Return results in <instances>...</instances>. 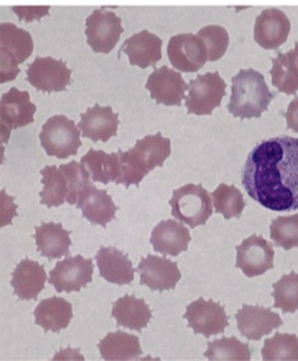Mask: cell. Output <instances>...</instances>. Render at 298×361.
Listing matches in <instances>:
<instances>
[{
  "label": "cell",
  "mask_w": 298,
  "mask_h": 361,
  "mask_svg": "<svg viewBox=\"0 0 298 361\" xmlns=\"http://www.w3.org/2000/svg\"><path fill=\"white\" fill-rule=\"evenodd\" d=\"M242 185L269 211H297L298 138L281 135L259 142L243 166Z\"/></svg>",
  "instance_id": "1"
},
{
  "label": "cell",
  "mask_w": 298,
  "mask_h": 361,
  "mask_svg": "<svg viewBox=\"0 0 298 361\" xmlns=\"http://www.w3.org/2000/svg\"><path fill=\"white\" fill-rule=\"evenodd\" d=\"M172 152L169 138L160 133L138 140L130 151L119 149L121 177L117 185L126 188L140 185L141 180L156 167H162Z\"/></svg>",
  "instance_id": "2"
},
{
  "label": "cell",
  "mask_w": 298,
  "mask_h": 361,
  "mask_svg": "<svg viewBox=\"0 0 298 361\" xmlns=\"http://www.w3.org/2000/svg\"><path fill=\"white\" fill-rule=\"evenodd\" d=\"M274 93L265 82V77L254 70H240L232 82V96L227 105L229 112L240 119L261 118L268 111Z\"/></svg>",
  "instance_id": "3"
},
{
  "label": "cell",
  "mask_w": 298,
  "mask_h": 361,
  "mask_svg": "<svg viewBox=\"0 0 298 361\" xmlns=\"http://www.w3.org/2000/svg\"><path fill=\"white\" fill-rule=\"evenodd\" d=\"M34 51L28 31L5 22L0 25V83H8L19 74V64L27 61Z\"/></svg>",
  "instance_id": "4"
},
{
  "label": "cell",
  "mask_w": 298,
  "mask_h": 361,
  "mask_svg": "<svg viewBox=\"0 0 298 361\" xmlns=\"http://www.w3.org/2000/svg\"><path fill=\"white\" fill-rule=\"evenodd\" d=\"M213 195L201 185H186L173 192L170 199L172 215L189 228L205 225L213 212Z\"/></svg>",
  "instance_id": "5"
},
{
  "label": "cell",
  "mask_w": 298,
  "mask_h": 361,
  "mask_svg": "<svg viewBox=\"0 0 298 361\" xmlns=\"http://www.w3.org/2000/svg\"><path fill=\"white\" fill-rule=\"evenodd\" d=\"M40 141L47 156L57 159L76 156L82 145L81 128L67 116L56 115L42 125Z\"/></svg>",
  "instance_id": "6"
},
{
  "label": "cell",
  "mask_w": 298,
  "mask_h": 361,
  "mask_svg": "<svg viewBox=\"0 0 298 361\" xmlns=\"http://www.w3.org/2000/svg\"><path fill=\"white\" fill-rule=\"evenodd\" d=\"M226 82L220 73H207L198 75L189 82V93L186 97V109L192 115H211L221 105L226 96Z\"/></svg>",
  "instance_id": "7"
},
{
  "label": "cell",
  "mask_w": 298,
  "mask_h": 361,
  "mask_svg": "<svg viewBox=\"0 0 298 361\" xmlns=\"http://www.w3.org/2000/svg\"><path fill=\"white\" fill-rule=\"evenodd\" d=\"M122 32V20L114 12L96 9L86 19L85 35L93 53L109 54Z\"/></svg>",
  "instance_id": "8"
},
{
  "label": "cell",
  "mask_w": 298,
  "mask_h": 361,
  "mask_svg": "<svg viewBox=\"0 0 298 361\" xmlns=\"http://www.w3.org/2000/svg\"><path fill=\"white\" fill-rule=\"evenodd\" d=\"M167 57L175 70L195 73L208 61V49L200 35L179 34L170 38Z\"/></svg>",
  "instance_id": "9"
},
{
  "label": "cell",
  "mask_w": 298,
  "mask_h": 361,
  "mask_svg": "<svg viewBox=\"0 0 298 361\" xmlns=\"http://www.w3.org/2000/svg\"><path fill=\"white\" fill-rule=\"evenodd\" d=\"M27 79L40 92H63L71 85V70L64 61L52 57H38L30 64Z\"/></svg>",
  "instance_id": "10"
},
{
  "label": "cell",
  "mask_w": 298,
  "mask_h": 361,
  "mask_svg": "<svg viewBox=\"0 0 298 361\" xmlns=\"http://www.w3.org/2000/svg\"><path fill=\"white\" fill-rule=\"evenodd\" d=\"M93 279V262L82 255L67 257L49 271L48 281L57 292H81Z\"/></svg>",
  "instance_id": "11"
},
{
  "label": "cell",
  "mask_w": 298,
  "mask_h": 361,
  "mask_svg": "<svg viewBox=\"0 0 298 361\" xmlns=\"http://www.w3.org/2000/svg\"><path fill=\"white\" fill-rule=\"evenodd\" d=\"M188 326L204 337L220 335L229 326V317L220 303L203 298L193 300L185 312Z\"/></svg>",
  "instance_id": "12"
},
{
  "label": "cell",
  "mask_w": 298,
  "mask_h": 361,
  "mask_svg": "<svg viewBox=\"0 0 298 361\" xmlns=\"http://www.w3.org/2000/svg\"><path fill=\"white\" fill-rule=\"evenodd\" d=\"M37 106L31 103L30 93L12 87L0 99V125H2L4 140L12 130L27 126L34 122Z\"/></svg>",
  "instance_id": "13"
},
{
  "label": "cell",
  "mask_w": 298,
  "mask_h": 361,
  "mask_svg": "<svg viewBox=\"0 0 298 361\" xmlns=\"http://www.w3.org/2000/svg\"><path fill=\"white\" fill-rule=\"evenodd\" d=\"M236 251V267L247 277L262 276L274 267V247L261 235L246 238L240 245H237Z\"/></svg>",
  "instance_id": "14"
},
{
  "label": "cell",
  "mask_w": 298,
  "mask_h": 361,
  "mask_svg": "<svg viewBox=\"0 0 298 361\" xmlns=\"http://www.w3.org/2000/svg\"><path fill=\"white\" fill-rule=\"evenodd\" d=\"M145 89L150 92V97L159 105L181 106L189 85L185 83L179 71L163 66L148 75Z\"/></svg>",
  "instance_id": "15"
},
{
  "label": "cell",
  "mask_w": 298,
  "mask_h": 361,
  "mask_svg": "<svg viewBox=\"0 0 298 361\" xmlns=\"http://www.w3.org/2000/svg\"><path fill=\"white\" fill-rule=\"evenodd\" d=\"M140 285L156 292L175 289L182 274L175 262L160 255H145L138 266Z\"/></svg>",
  "instance_id": "16"
},
{
  "label": "cell",
  "mask_w": 298,
  "mask_h": 361,
  "mask_svg": "<svg viewBox=\"0 0 298 361\" xmlns=\"http://www.w3.org/2000/svg\"><path fill=\"white\" fill-rule=\"evenodd\" d=\"M291 31L288 16L277 8H269L261 12L255 20L254 38L263 49H277L287 42Z\"/></svg>",
  "instance_id": "17"
},
{
  "label": "cell",
  "mask_w": 298,
  "mask_h": 361,
  "mask_svg": "<svg viewBox=\"0 0 298 361\" xmlns=\"http://www.w3.org/2000/svg\"><path fill=\"white\" fill-rule=\"evenodd\" d=\"M239 332L247 340L259 341L265 335L282 326V318L263 306L244 305L236 314Z\"/></svg>",
  "instance_id": "18"
},
{
  "label": "cell",
  "mask_w": 298,
  "mask_h": 361,
  "mask_svg": "<svg viewBox=\"0 0 298 361\" xmlns=\"http://www.w3.org/2000/svg\"><path fill=\"white\" fill-rule=\"evenodd\" d=\"M119 118L118 114H114L111 106L93 105L82 116L79 128L85 138L92 140L93 142L102 141L107 142L118 134Z\"/></svg>",
  "instance_id": "19"
},
{
  "label": "cell",
  "mask_w": 298,
  "mask_h": 361,
  "mask_svg": "<svg viewBox=\"0 0 298 361\" xmlns=\"http://www.w3.org/2000/svg\"><path fill=\"white\" fill-rule=\"evenodd\" d=\"M127 54L131 66L147 68L162 60V39L148 31H140L122 44L119 56Z\"/></svg>",
  "instance_id": "20"
},
{
  "label": "cell",
  "mask_w": 298,
  "mask_h": 361,
  "mask_svg": "<svg viewBox=\"0 0 298 361\" xmlns=\"http://www.w3.org/2000/svg\"><path fill=\"white\" fill-rule=\"evenodd\" d=\"M189 243V229L175 219L162 221L155 226L150 237V244L155 251L163 255H179L188 250Z\"/></svg>",
  "instance_id": "21"
},
{
  "label": "cell",
  "mask_w": 298,
  "mask_h": 361,
  "mask_svg": "<svg viewBox=\"0 0 298 361\" xmlns=\"http://www.w3.org/2000/svg\"><path fill=\"white\" fill-rule=\"evenodd\" d=\"M99 274L114 285H130L134 280V267L129 255L114 247H102L96 254Z\"/></svg>",
  "instance_id": "22"
},
{
  "label": "cell",
  "mask_w": 298,
  "mask_h": 361,
  "mask_svg": "<svg viewBox=\"0 0 298 361\" xmlns=\"http://www.w3.org/2000/svg\"><path fill=\"white\" fill-rule=\"evenodd\" d=\"M13 293L22 300H32L40 296L47 283L44 266L30 259L20 262L12 274Z\"/></svg>",
  "instance_id": "23"
},
{
  "label": "cell",
  "mask_w": 298,
  "mask_h": 361,
  "mask_svg": "<svg viewBox=\"0 0 298 361\" xmlns=\"http://www.w3.org/2000/svg\"><path fill=\"white\" fill-rule=\"evenodd\" d=\"M78 208L82 211L83 216L93 225L107 226L115 219L117 206L107 190L96 189L90 186L79 197Z\"/></svg>",
  "instance_id": "24"
},
{
  "label": "cell",
  "mask_w": 298,
  "mask_h": 361,
  "mask_svg": "<svg viewBox=\"0 0 298 361\" xmlns=\"http://www.w3.org/2000/svg\"><path fill=\"white\" fill-rule=\"evenodd\" d=\"M35 243L41 255L48 260H56L68 255L71 245L70 232L61 224L44 222L35 229Z\"/></svg>",
  "instance_id": "25"
},
{
  "label": "cell",
  "mask_w": 298,
  "mask_h": 361,
  "mask_svg": "<svg viewBox=\"0 0 298 361\" xmlns=\"http://www.w3.org/2000/svg\"><path fill=\"white\" fill-rule=\"evenodd\" d=\"M112 317L119 326L141 331L152 319V309L148 307L144 299H138L134 295H127L114 302Z\"/></svg>",
  "instance_id": "26"
},
{
  "label": "cell",
  "mask_w": 298,
  "mask_h": 361,
  "mask_svg": "<svg viewBox=\"0 0 298 361\" xmlns=\"http://www.w3.org/2000/svg\"><path fill=\"white\" fill-rule=\"evenodd\" d=\"M35 322L44 331L60 332L70 325L73 318V306L63 298L53 296L44 299L35 307Z\"/></svg>",
  "instance_id": "27"
},
{
  "label": "cell",
  "mask_w": 298,
  "mask_h": 361,
  "mask_svg": "<svg viewBox=\"0 0 298 361\" xmlns=\"http://www.w3.org/2000/svg\"><path fill=\"white\" fill-rule=\"evenodd\" d=\"M90 173L93 182L108 185L111 182L118 183L121 177V163L119 154L105 152L101 149H89L81 161Z\"/></svg>",
  "instance_id": "28"
},
{
  "label": "cell",
  "mask_w": 298,
  "mask_h": 361,
  "mask_svg": "<svg viewBox=\"0 0 298 361\" xmlns=\"http://www.w3.org/2000/svg\"><path fill=\"white\" fill-rule=\"evenodd\" d=\"M104 360H134L141 355L140 340L136 335L124 331L108 334L97 345Z\"/></svg>",
  "instance_id": "29"
},
{
  "label": "cell",
  "mask_w": 298,
  "mask_h": 361,
  "mask_svg": "<svg viewBox=\"0 0 298 361\" xmlns=\"http://www.w3.org/2000/svg\"><path fill=\"white\" fill-rule=\"evenodd\" d=\"M44 189L40 193L41 204L47 208H54L67 202L68 196V182L60 167L47 166L41 170Z\"/></svg>",
  "instance_id": "30"
},
{
  "label": "cell",
  "mask_w": 298,
  "mask_h": 361,
  "mask_svg": "<svg viewBox=\"0 0 298 361\" xmlns=\"http://www.w3.org/2000/svg\"><path fill=\"white\" fill-rule=\"evenodd\" d=\"M272 85L281 93L295 94L298 92V61L291 51L272 59Z\"/></svg>",
  "instance_id": "31"
},
{
  "label": "cell",
  "mask_w": 298,
  "mask_h": 361,
  "mask_svg": "<svg viewBox=\"0 0 298 361\" xmlns=\"http://www.w3.org/2000/svg\"><path fill=\"white\" fill-rule=\"evenodd\" d=\"M213 199H214L215 212L221 214L226 219L240 218L244 211V206H246L244 197L242 192L234 186L221 183L213 192Z\"/></svg>",
  "instance_id": "32"
},
{
  "label": "cell",
  "mask_w": 298,
  "mask_h": 361,
  "mask_svg": "<svg viewBox=\"0 0 298 361\" xmlns=\"http://www.w3.org/2000/svg\"><path fill=\"white\" fill-rule=\"evenodd\" d=\"M262 357L266 361L292 360L298 361V337L294 334H275L265 341Z\"/></svg>",
  "instance_id": "33"
},
{
  "label": "cell",
  "mask_w": 298,
  "mask_h": 361,
  "mask_svg": "<svg viewBox=\"0 0 298 361\" xmlns=\"http://www.w3.org/2000/svg\"><path fill=\"white\" fill-rule=\"evenodd\" d=\"M274 306L285 314L298 311V273L291 271L274 283Z\"/></svg>",
  "instance_id": "34"
},
{
  "label": "cell",
  "mask_w": 298,
  "mask_h": 361,
  "mask_svg": "<svg viewBox=\"0 0 298 361\" xmlns=\"http://www.w3.org/2000/svg\"><path fill=\"white\" fill-rule=\"evenodd\" d=\"M205 357L208 360L247 361L252 358V353L249 345L242 343L236 337H226L210 343L208 350L205 351Z\"/></svg>",
  "instance_id": "35"
},
{
  "label": "cell",
  "mask_w": 298,
  "mask_h": 361,
  "mask_svg": "<svg viewBox=\"0 0 298 361\" xmlns=\"http://www.w3.org/2000/svg\"><path fill=\"white\" fill-rule=\"evenodd\" d=\"M60 170L64 173L68 182L67 203L78 204L79 197L83 195V192L90 186H93L89 170L82 163H78V161L61 164Z\"/></svg>",
  "instance_id": "36"
},
{
  "label": "cell",
  "mask_w": 298,
  "mask_h": 361,
  "mask_svg": "<svg viewBox=\"0 0 298 361\" xmlns=\"http://www.w3.org/2000/svg\"><path fill=\"white\" fill-rule=\"evenodd\" d=\"M270 238L278 247L291 250L298 247V214L280 216L270 222Z\"/></svg>",
  "instance_id": "37"
},
{
  "label": "cell",
  "mask_w": 298,
  "mask_h": 361,
  "mask_svg": "<svg viewBox=\"0 0 298 361\" xmlns=\"http://www.w3.org/2000/svg\"><path fill=\"white\" fill-rule=\"evenodd\" d=\"M198 35L204 39L207 45L208 61L214 63L226 54L227 47L230 44V37L229 32L220 27V25H208V27L201 28Z\"/></svg>",
  "instance_id": "38"
},
{
  "label": "cell",
  "mask_w": 298,
  "mask_h": 361,
  "mask_svg": "<svg viewBox=\"0 0 298 361\" xmlns=\"http://www.w3.org/2000/svg\"><path fill=\"white\" fill-rule=\"evenodd\" d=\"M12 11L18 15V18L20 20L34 22V20H40L42 16L48 15L49 8L48 6H13Z\"/></svg>",
  "instance_id": "39"
},
{
  "label": "cell",
  "mask_w": 298,
  "mask_h": 361,
  "mask_svg": "<svg viewBox=\"0 0 298 361\" xmlns=\"http://www.w3.org/2000/svg\"><path fill=\"white\" fill-rule=\"evenodd\" d=\"M285 119H287L288 130H292L294 133L298 134V96L288 105L285 112Z\"/></svg>",
  "instance_id": "40"
},
{
  "label": "cell",
  "mask_w": 298,
  "mask_h": 361,
  "mask_svg": "<svg viewBox=\"0 0 298 361\" xmlns=\"http://www.w3.org/2000/svg\"><path fill=\"white\" fill-rule=\"evenodd\" d=\"M291 53H292V56L295 57V60L298 61V42L294 45V49H291Z\"/></svg>",
  "instance_id": "41"
}]
</instances>
